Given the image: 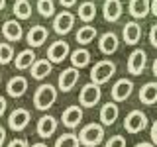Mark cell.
<instances>
[{
	"mask_svg": "<svg viewBox=\"0 0 157 147\" xmlns=\"http://www.w3.org/2000/svg\"><path fill=\"white\" fill-rule=\"evenodd\" d=\"M57 100V88L53 85H39L36 94H33V106L37 108V110L45 112L47 108H51L53 104H55Z\"/></svg>",
	"mask_w": 157,
	"mask_h": 147,
	"instance_id": "1",
	"label": "cell"
},
{
	"mask_svg": "<svg viewBox=\"0 0 157 147\" xmlns=\"http://www.w3.org/2000/svg\"><path fill=\"white\" fill-rule=\"evenodd\" d=\"M116 73V63L110 59H102V61L94 63V67L90 69V81L96 85H104L108 82Z\"/></svg>",
	"mask_w": 157,
	"mask_h": 147,
	"instance_id": "2",
	"label": "cell"
},
{
	"mask_svg": "<svg viewBox=\"0 0 157 147\" xmlns=\"http://www.w3.org/2000/svg\"><path fill=\"white\" fill-rule=\"evenodd\" d=\"M78 139H81V145L85 147H96L102 143V139H104V127L100 124H86L85 127L81 130V134H78Z\"/></svg>",
	"mask_w": 157,
	"mask_h": 147,
	"instance_id": "3",
	"label": "cell"
},
{
	"mask_svg": "<svg viewBox=\"0 0 157 147\" xmlns=\"http://www.w3.org/2000/svg\"><path fill=\"white\" fill-rule=\"evenodd\" d=\"M102 98V90H100V85H96V82H88L81 88V92H78V102H81L85 108H92L96 106L98 102H100Z\"/></svg>",
	"mask_w": 157,
	"mask_h": 147,
	"instance_id": "4",
	"label": "cell"
},
{
	"mask_svg": "<svg viewBox=\"0 0 157 147\" xmlns=\"http://www.w3.org/2000/svg\"><path fill=\"white\" fill-rule=\"evenodd\" d=\"M147 124H149V120H147V116L141 110H132L124 120V127L130 134H140V131H144L147 127Z\"/></svg>",
	"mask_w": 157,
	"mask_h": 147,
	"instance_id": "5",
	"label": "cell"
},
{
	"mask_svg": "<svg viewBox=\"0 0 157 147\" xmlns=\"http://www.w3.org/2000/svg\"><path fill=\"white\" fill-rule=\"evenodd\" d=\"M29 120H32L29 110H26V108H16L8 116V127L14 131H24L29 126Z\"/></svg>",
	"mask_w": 157,
	"mask_h": 147,
	"instance_id": "6",
	"label": "cell"
},
{
	"mask_svg": "<svg viewBox=\"0 0 157 147\" xmlns=\"http://www.w3.org/2000/svg\"><path fill=\"white\" fill-rule=\"evenodd\" d=\"M145 65H147V53L145 49H134L128 57V73L132 75H141L145 71Z\"/></svg>",
	"mask_w": 157,
	"mask_h": 147,
	"instance_id": "7",
	"label": "cell"
},
{
	"mask_svg": "<svg viewBox=\"0 0 157 147\" xmlns=\"http://www.w3.org/2000/svg\"><path fill=\"white\" fill-rule=\"evenodd\" d=\"M78 77H81V73H78L77 67H69V69H63L61 75H59V81H57V86L61 92H69L73 90V86L78 82Z\"/></svg>",
	"mask_w": 157,
	"mask_h": 147,
	"instance_id": "8",
	"label": "cell"
},
{
	"mask_svg": "<svg viewBox=\"0 0 157 147\" xmlns=\"http://www.w3.org/2000/svg\"><path fill=\"white\" fill-rule=\"evenodd\" d=\"M132 90H134V82L130 78H120V81L114 82L110 94H112V100L114 102H124L132 96Z\"/></svg>",
	"mask_w": 157,
	"mask_h": 147,
	"instance_id": "9",
	"label": "cell"
},
{
	"mask_svg": "<svg viewBox=\"0 0 157 147\" xmlns=\"http://www.w3.org/2000/svg\"><path fill=\"white\" fill-rule=\"evenodd\" d=\"M69 55H71V49H69V43L63 41V39L53 41L47 49V59L51 63H63Z\"/></svg>",
	"mask_w": 157,
	"mask_h": 147,
	"instance_id": "10",
	"label": "cell"
},
{
	"mask_svg": "<svg viewBox=\"0 0 157 147\" xmlns=\"http://www.w3.org/2000/svg\"><path fill=\"white\" fill-rule=\"evenodd\" d=\"M73 26H75V14H71L69 10H63L53 20V29H55V33H59V36L69 33L73 29Z\"/></svg>",
	"mask_w": 157,
	"mask_h": 147,
	"instance_id": "11",
	"label": "cell"
},
{
	"mask_svg": "<svg viewBox=\"0 0 157 147\" xmlns=\"http://www.w3.org/2000/svg\"><path fill=\"white\" fill-rule=\"evenodd\" d=\"M61 122L63 126L69 127V130H75V127H78V124L82 122V108L81 106H67L65 110H63L61 114Z\"/></svg>",
	"mask_w": 157,
	"mask_h": 147,
	"instance_id": "12",
	"label": "cell"
},
{
	"mask_svg": "<svg viewBox=\"0 0 157 147\" xmlns=\"http://www.w3.org/2000/svg\"><path fill=\"white\" fill-rule=\"evenodd\" d=\"M47 36H49V32L45 26H32L29 32L26 33V41L29 47H41L47 41Z\"/></svg>",
	"mask_w": 157,
	"mask_h": 147,
	"instance_id": "13",
	"label": "cell"
},
{
	"mask_svg": "<svg viewBox=\"0 0 157 147\" xmlns=\"http://www.w3.org/2000/svg\"><path fill=\"white\" fill-rule=\"evenodd\" d=\"M118 45H120V41H118V36L114 32L102 33L100 39H98V49H100L102 55H112V53H116Z\"/></svg>",
	"mask_w": 157,
	"mask_h": 147,
	"instance_id": "14",
	"label": "cell"
},
{
	"mask_svg": "<svg viewBox=\"0 0 157 147\" xmlns=\"http://www.w3.org/2000/svg\"><path fill=\"white\" fill-rule=\"evenodd\" d=\"M36 131H37L39 137H43V139L51 137V135L57 131V118H53V116H49V114H47V116H41V118L37 120Z\"/></svg>",
	"mask_w": 157,
	"mask_h": 147,
	"instance_id": "15",
	"label": "cell"
},
{
	"mask_svg": "<svg viewBox=\"0 0 157 147\" xmlns=\"http://www.w3.org/2000/svg\"><path fill=\"white\" fill-rule=\"evenodd\" d=\"M124 6H122L120 0H104V6H102V16L106 22H118L122 18Z\"/></svg>",
	"mask_w": 157,
	"mask_h": 147,
	"instance_id": "16",
	"label": "cell"
},
{
	"mask_svg": "<svg viewBox=\"0 0 157 147\" xmlns=\"http://www.w3.org/2000/svg\"><path fill=\"white\" fill-rule=\"evenodd\" d=\"M2 36L6 41H20L24 37V28L18 20H8L2 26Z\"/></svg>",
	"mask_w": 157,
	"mask_h": 147,
	"instance_id": "17",
	"label": "cell"
},
{
	"mask_svg": "<svg viewBox=\"0 0 157 147\" xmlns=\"http://www.w3.org/2000/svg\"><path fill=\"white\" fill-rule=\"evenodd\" d=\"M26 90H28V78L26 77H12L8 81V85H6V92H8V96H12V98H20V96H24L26 94Z\"/></svg>",
	"mask_w": 157,
	"mask_h": 147,
	"instance_id": "18",
	"label": "cell"
},
{
	"mask_svg": "<svg viewBox=\"0 0 157 147\" xmlns=\"http://www.w3.org/2000/svg\"><path fill=\"white\" fill-rule=\"evenodd\" d=\"M122 37H124L126 45H137L141 39V26L137 22H128L122 29Z\"/></svg>",
	"mask_w": 157,
	"mask_h": 147,
	"instance_id": "19",
	"label": "cell"
},
{
	"mask_svg": "<svg viewBox=\"0 0 157 147\" xmlns=\"http://www.w3.org/2000/svg\"><path fill=\"white\" fill-rule=\"evenodd\" d=\"M51 69H53V63L49 61V59H37L36 63L32 65V78H36V81H43V78H47L51 75Z\"/></svg>",
	"mask_w": 157,
	"mask_h": 147,
	"instance_id": "20",
	"label": "cell"
},
{
	"mask_svg": "<svg viewBox=\"0 0 157 147\" xmlns=\"http://www.w3.org/2000/svg\"><path fill=\"white\" fill-rule=\"evenodd\" d=\"M36 53H33V47L32 49H24V51H20L16 59H14V65H16L18 71H26V69H32V65L36 63Z\"/></svg>",
	"mask_w": 157,
	"mask_h": 147,
	"instance_id": "21",
	"label": "cell"
},
{
	"mask_svg": "<svg viewBox=\"0 0 157 147\" xmlns=\"http://www.w3.org/2000/svg\"><path fill=\"white\" fill-rule=\"evenodd\" d=\"M140 102L141 104H157V82H145L140 88Z\"/></svg>",
	"mask_w": 157,
	"mask_h": 147,
	"instance_id": "22",
	"label": "cell"
},
{
	"mask_svg": "<svg viewBox=\"0 0 157 147\" xmlns=\"http://www.w3.org/2000/svg\"><path fill=\"white\" fill-rule=\"evenodd\" d=\"M128 12L134 18H145L147 14L151 12V2L149 0H130V6H128Z\"/></svg>",
	"mask_w": 157,
	"mask_h": 147,
	"instance_id": "23",
	"label": "cell"
},
{
	"mask_svg": "<svg viewBox=\"0 0 157 147\" xmlns=\"http://www.w3.org/2000/svg\"><path fill=\"white\" fill-rule=\"evenodd\" d=\"M118 114H120L118 104H116V102H108V104H104L100 108V122L104 126H112L118 120Z\"/></svg>",
	"mask_w": 157,
	"mask_h": 147,
	"instance_id": "24",
	"label": "cell"
},
{
	"mask_svg": "<svg viewBox=\"0 0 157 147\" xmlns=\"http://www.w3.org/2000/svg\"><path fill=\"white\" fill-rule=\"evenodd\" d=\"M96 36H98V32H96L94 26H82V28H78L75 39H77V43H81V45H88V43L94 41Z\"/></svg>",
	"mask_w": 157,
	"mask_h": 147,
	"instance_id": "25",
	"label": "cell"
},
{
	"mask_svg": "<svg viewBox=\"0 0 157 147\" xmlns=\"http://www.w3.org/2000/svg\"><path fill=\"white\" fill-rule=\"evenodd\" d=\"M77 14H78V18H81L85 24H90L92 20L96 18V4L90 2V0H86V2L78 4V12Z\"/></svg>",
	"mask_w": 157,
	"mask_h": 147,
	"instance_id": "26",
	"label": "cell"
},
{
	"mask_svg": "<svg viewBox=\"0 0 157 147\" xmlns=\"http://www.w3.org/2000/svg\"><path fill=\"white\" fill-rule=\"evenodd\" d=\"M71 63H73V67H77V69L86 67L88 63H90V51L85 49V47L75 49V51L71 53Z\"/></svg>",
	"mask_w": 157,
	"mask_h": 147,
	"instance_id": "27",
	"label": "cell"
},
{
	"mask_svg": "<svg viewBox=\"0 0 157 147\" xmlns=\"http://www.w3.org/2000/svg\"><path fill=\"white\" fill-rule=\"evenodd\" d=\"M12 12L16 14L18 20H28L32 16V4L28 2V0H16L12 6Z\"/></svg>",
	"mask_w": 157,
	"mask_h": 147,
	"instance_id": "28",
	"label": "cell"
},
{
	"mask_svg": "<svg viewBox=\"0 0 157 147\" xmlns=\"http://www.w3.org/2000/svg\"><path fill=\"white\" fill-rule=\"evenodd\" d=\"M55 147H81V139L77 134H63L57 137Z\"/></svg>",
	"mask_w": 157,
	"mask_h": 147,
	"instance_id": "29",
	"label": "cell"
},
{
	"mask_svg": "<svg viewBox=\"0 0 157 147\" xmlns=\"http://www.w3.org/2000/svg\"><path fill=\"white\" fill-rule=\"evenodd\" d=\"M14 59V47L10 41H0V65H8Z\"/></svg>",
	"mask_w": 157,
	"mask_h": 147,
	"instance_id": "30",
	"label": "cell"
},
{
	"mask_svg": "<svg viewBox=\"0 0 157 147\" xmlns=\"http://www.w3.org/2000/svg\"><path fill=\"white\" fill-rule=\"evenodd\" d=\"M36 8L43 18H51L53 14H55V2H53V0H37Z\"/></svg>",
	"mask_w": 157,
	"mask_h": 147,
	"instance_id": "31",
	"label": "cell"
},
{
	"mask_svg": "<svg viewBox=\"0 0 157 147\" xmlns=\"http://www.w3.org/2000/svg\"><path fill=\"white\" fill-rule=\"evenodd\" d=\"M104 147H126V137L124 135H112L110 139L106 141Z\"/></svg>",
	"mask_w": 157,
	"mask_h": 147,
	"instance_id": "32",
	"label": "cell"
},
{
	"mask_svg": "<svg viewBox=\"0 0 157 147\" xmlns=\"http://www.w3.org/2000/svg\"><path fill=\"white\" fill-rule=\"evenodd\" d=\"M149 43L157 49V24H153L151 29H149Z\"/></svg>",
	"mask_w": 157,
	"mask_h": 147,
	"instance_id": "33",
	"label": "cell"
},
{
	"mask_svg": "<svg viewBox=\"0 0 157 147\" xmlns=\"http://www.w3.org/2000/svg\"><path fill=\"white\" fill-rule=\"evenodd\" d=\"M8 147H29V143L24 139V137H20V139H12L8 143Z\"/></svg>",
	"mask_w": 157,
	"mask_h": 147,
	"instance_id": "34",
	"label": "cell"
},
{
	"mask_svg": "<svg viewBox=\"0 0 157 147\" xmlns=\"http://www.w3.org/2000/svg\"><path fill=\"white\" fill-rule=\"evenodd\" d=\"M151 141L157 145V120L153 122V126H151Z\"/></svg>",
	"mask_w": 157,
	"mask_h": 147,
	"instance_id": "35",
	"label": "cell"
},
{
	"mask_svg": "<svg viewBox=\"0 0 157 147\" xmlns=\"http://www.w3.org/2000/svg\"><path fill=\"white\" fill-rule=\"evenodd\" d=\"M59 4H61L63 8H73L77 4V0H59Z\"/></svg>",
	"mask_w": 157,
	"mask_h": 147,
	"instance_id": "36",
	"label": "cell"
},
{
	"mask_svg": "<svg viewBox=\"0 0 157 147\" xmlns=\"http://www.w3.org/2000/svg\"><path fill=\"white\" fill-rule=\"evenodd\" d=\"M6 98H4V96H0V116H2L4 114V112H6Z\"/></svg>",
	"mask_w": 157,
	"mask_h": 147,
	"instance_id": "37",
	"label": "cell"
},
{
	"mask_svg": "<svg viewBox=\"0 0 157 147\" xmlns=\"http://www.w3.org/2000/svg\"><path fill=\"white\" fill-rule=\"evenodd\" d=\"M4 141H6V130H4V127L0 126V147L4 145Z\"/></svg>",
	"mask_w": 157,
	"mask_h": 147,
	"instance_id": "38",
	"label": "cell"
},
{
	"mask_svg": "<svg viewBox=\"0 0 157 147\" xmlns=\"http://www.w3.org/2000/svg\"><path fill=\"white\" fill-rule=\"evenodd\" d=\"M134 147H155V143H153V141H151V143H149V141H140V143H136Z\"/></svg>",
	"mask_w": 157,
	"mask_h": 147,
	"instance_id": "39",
	"label": "cell"
},
{
	"mask_svg": "<svg viewBox=\"0 0 157 147\" xmlns=\"http://www.w3.org/2000/svg\"><path fill=\"white\" fill-rule=\"evenodd\" d=\"M151 14L157 18V0H151Z\"/></svg>",
	"mask_w": 157,
	"mask_h": 147,
	"instance_id": "40",
	"label": "cell"
},
{
	"mask_svg": "<svg viewBox=\"0 0 157 147\" xmlns=\"http://www.w3.org/2000/svg\"><path fill=\"white\" fill-rule=\"evenodd\" d=\"M151 69H153V75L157 77V59H155V61H153V67H151Z\"/></svg>",
	"mask_w": 157,
	"mask_h": 147,
	"instance_id": "41",
	"label": "cell"
},
{
	"mask_svg": "<svg viewBox=\"0 0 157 147\" xmlns=\"http://www.w3.org/2000/svg\"><path fill=\"white\" fill-rule=\"evenodd\" d=\"M6 8V0H0V10H4Z\"/></svg>",
	"mask_w": 157,
	"mask_h": 147,
	"instance_id": "42",
	"label": "cell"
},
{
	"mask_svg": "<svg viewBox=\"0 0 157 147\" xmlns=\"http://www.w3.org/2000/svg\"><path fill=\"white\" fill-rule=\"evenodd\" d=\"M32 147H49V145H45V143H33Z\"/></svg>",
	"mask_w": 157,
	"mask_h": 147,
	"instance_id": "43",
	"label": "cell"
},
{
	"mask_svg": "<svg viewBox=\"0 0 157 147\" xmlns=\"http://www.w3.org/2000/svg\"><path fill=\"white\" fill-rule=\"evenodd\" d=\"M0 82H2V71H0Z\"/></svg>",
	"mask_w": 157,
	"mask_h": 147,
	"instance_id": "44",
	"label": "cell"
}]
</instances>
